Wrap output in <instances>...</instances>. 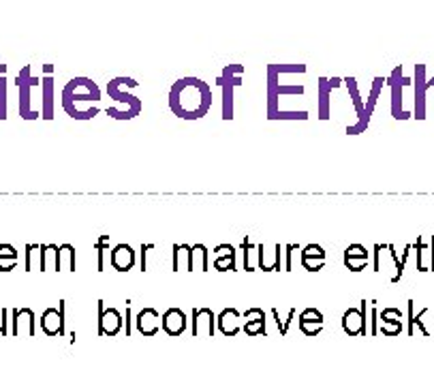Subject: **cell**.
Listing matches in <instances>:
<instances>
[{"label":"cell","mask_w":434,"mask_h":385,"mask_svg":"<svg viewBox=\"0 0 434 385\" xmlns=\"http://www.w3.org/2000/svg\"><path fill=\"white\" fill-rule=\"evenodd\" d=\"M216 332V317L212 308L193 310V336H212Z\"/></svg>","instance_id":"cell-14"},{"label":"cell","mask_w":434,"mask_h":385,"mask_svg":"<svg viewBox=\"0 0 434 385\" xmlns=\"http://www.w3.org/2000/svg\"><path fill=\"white\" fill-rule=\"evenodd\" d=\"M188 251H190L188 244H173V248H171V270L173 272H180V259L182 257L188 261Z\"/></svg>","instance_id":"cell-33"},{"label":"cell","mask_w":434,"mask_h":385,"mask_svg":"<svg viewBox=\"0 0 434 385\" xmlns=\"http://www.w3.org/2000/svg\"><path fill=\"white\" fill-rule=\"evenodd\" d=\"M137 263V255H135V248L131 244H116L112 248V265L118 272H128L133 270Z\"/></svg>","instance_id":"cell-15"},{"label":"cell","mask_w":434,"mask_h":385,"mask_svg":"<svg viewBox=\"0 0 434 385\" xmlns=\"http://www.w3.org/2000/svg\"><path fill=\"white\" fill-rule=\"evenodd\" d=\"M413 310H415V302H413V300H408V334L413 336L415 326H417V328H422V332H424V334H428V330H426V328H424V323H422V317L428 312V308H424L420 314H413Z\"/></svg>","instance_id":"cell-32"},{"label":"cell","mask_w":434,"mask_h":385,"mask_svg":"<svg viewBox=\"0 0 434 385\" xmlns=\"http://www.w3.org/2000/svg\"><path fill=\"white\" fill-rule=\"evenodd\" d=\"M272 312H274V321H276V323H278V328H280V334L285 336V334H287V330H289V323H291V319H293V312H295V310H293V308L289 310L287 321H280V319H278V310H276V308H274Z\"/></svg>","instance_id":"cell-38"},{"label":"cell","mask_w":434,"mask_h":385,"mask_svg":"<svg viewBox=\"0 0 434 385\" xmlns=\"http://www.w3.org/2000/svg\"><path fill=\"white\" fill-rule=\"evenodd\" d=\"M368 257H371V253H368V251H366V246H362V244H351V246H346V251L342 253V261H344L346 270H351V272H362V270H366Z\"/></svg>","instance_id":"cell-16"},{"label":"cell","mask_w":434,"mask_h":385,"mask_svg":"<svg viewBox=\"0 0 434 385\" xmlns=\"http://www.w3.org/2000/svg\"><path fill=\"white\" fill-rule=\"evenodd\" d=\"M161 328L169 336H180L186 330V314L180 308H169L161 317Z\"/></svg>","instance_id":"cell-17"},{"label":"cell","mask_w":434,"mask_h":385,"mask_svg":"<svg viewBox=\"0 0 434 385\" xmlns=\"http://www.w3.org/2000/svg\"><path fill=\"white\" fill-rule=\"evenodd\" d=\"M216 326H219V330L225 334V336H235L237 332H240V310L235 308H225L219 319H216Z\"/></svg>","instance_id":"cell-24"},{"label":"cell","mask_w":434,"mask_h":385,"mask_svg":"<svg viewBox=\"0 0 434 385\" xmlns=\"http://www.w3.org/2000/svg\"><path fill=\"white\" fill-rule=\"evenodd\" d=\"M39 246L41 244H26V261H24V270L32 272L34 270V257H39Z\"/></svg>","instance_id":"cell-35"},{"label":"cell","mask_w":434,"mask_h":385,"mask_svg":"<svg viewBox=\"0 0 434 385\" xmlns=\"http://www.w3.org/2000/svg\"><path fill=\"white\" fill-rule=\"evenodd\" d=\"M13 334L15 336H32L34 334V312L30 308H15L13 312Z\"/></svg>","instance_id":"cell-18"},{"label":"cell","mask_w":434,"mask_h":385,"mask_svg":"<svg viewBox=\"0 0 434 385\" xmlns=\"http://www.w3.org/2000/svg\"><path fill=\"white\" fill-rule=\"evenodd\" d=\"M64 261H69V272H75L77 270L75 248L71 244H60L56 248V265H54V272H62L64 270Z\"/></svg>","instance_id":"cell-27"},{"label":"cell","mask_w":434,"mask_h":385,"mask_svg":"<svg viewBox=\"0 0 434 385\" xmlns=\"http://www.w3.org/2000/svg\"><path fill=\"white\" fill-rule=\"evenodd\" d=\"M385 84L392 88V116L396 120H408L413 116V105L408 103L406 95L413 90V77H406L402 66L398 64L392 75L385 79Z\"/></svg>","instance_id":"cell-5"},{"label":"cell","mask_w":434,"mask_h":385,"mask_svg":"<svg viewBox=\"0 0 434 385\" xmlns=\"http://www.w3.org/2000/svg\"><path fill=\"white\" fill-rule=\"evenodd\" d=\"M242 73H244V64H229L223 69L219 79H216L223 93V120L233 118V95L235 88L242 86Z\"/></svg>","instance_id":"cell-7"},{"label":"cell","mask_w":434,"mask_h":385,"mask_svg":"<svg viewBox=\"0 0 434 385\" xmlns=\"http://www.w3.org/2000/svg\"><path fill=\"white\" fill-rule=\"evenodd\" d=\"M15 86H17V111L24 120H37L41 118V111L34 107V90L41 86V82L32 75V66L26 64L15 77Z\"/></svg>","instance_id":"cell-6"},{"label":"cell","mask_w":434,"mask_h":385,"mask_svg":"<svg viewBox=\"0 0 434 385\" xmlns=\"http://www.w3.org/2000/svg\"><path fill=\"white\" fill-rule=\"evenodd\" d=\"M432 82H434V77H432Z\"/></svg>","instance_id":"cell-43"},{"label":"cell","mask_w":434,"mask_h":385,"mask_svg":"<svg viewBox=\"0 0 434 385\" xmlns=\"http://www.w3.org/2000/svg\"><path fill=\"white\" fill-rule=\"evenodd\" d=\"M208 248H206V244H193L190 246V251H188V261H186V270L188 272H193L195 270V261H201V270L206 272L208 270Z\"/></svg>","instance_id":"cell-28"},{"label":"cell","mask_w":434,"mask_h":385,"mask_svg":"<svg viewBox=\"0 0 434 385\" xmlns=\"http://www.w3.org/2000/svg\"><path fill=\"white\" fill-rule=\"evenodd\" d=\"M306 93V88L302 84L295 86H283L280 84V69L278 64H270L268 66V118L270 120H308V111H280L278 101L283 95H293V97H302Z\"/></svg>","instance_id":"cell-4"},{"label":"cell","mask_w":434,"mask_h":385,"mask_svg":"<svg viewBox=\"0 0 434 385\" xmlns=\"http://www.w3.org/2000/svg\"><path fill=\"white\" fill-rule=\"evenodd\" d=\"M214 253L219 255L214 261V270L219 272H235V248L231 244H219L214 248Z\"/></svg>","instance_id":"cell-25"},{"label":"cell","mask_w":434,"mask_h":385,"mask_svg":"<svg viewBox=\"0 0 434 385\" xmlns=\"http://www.w3.org/2000/svg\"><path fill=\"white\" fill-rule=\"evenodd\" d=\"M342 88L340 77H321L319 79V120H330V95L332 90Z\"/></svg>","instance_id":"cell-13"},{"label":"cell","mask_w":434,"mask_h":385,"mask_svg":"<svg viewBox=\"0 0 434 385\" xmlns=\"http://www.w3.org/2000/svg\"><path fill=\"white\" fill-rule=\"evenodd\" d=\"M302 265L308 272H319L325 265V248L319 244H308L302 248Z\"/></svg>","instance_id":"cell-20"},{"label":"cell","mask_w":434,"mask_h":385,"mask_svg":"<svg viewBox=\"0 0 434 385\" xmlns=\"http://www.w3.org/2000/svg\"><path fill=\"white\" fill-rule=\"evenodd\" d=\"M17 265V248L11 244H0V272H11Z\"/></svg>","instance_id":"cell-30"},{"label":"cell","mask_w":434,"mask_h":385,"mask_svg":"<svg viewBox=\"0 0 434 385\" xmlns=\"http://www.w3.org/2000/svg\"><path fill=\"white\" fill-rule=\"evenodd\" d=\"M0 120H7V64H0Z\"/></svg>","instance_id":"cell-31"},{"label":"cell","mask_w":434,"mask_h":385,"mask_svg":"<svg viewBox=\"0 0 434 385\" xmlns=\"http://www.w3.org/2000/svg\"><path fill=\"white\" fill-rule=\"evenodd\" d=\"M242 251H244V270L246 272H255L253 255H257V253H253V251H257V244H253L248 238H244L242 240Z\"/></svg>","instance_id":"cell-34"},{"label":"cell","mask_w":434,"mask_h":385,"mask_svg":"<svg viewBox=\"0 0 434 385\" xmlns=\"http://www.w3.org/2000/svg\"><path fill=\"white\" fill-rule=\"evenodd\" d=\"M103 97L101 88L90 77H73L62 88V109L75 120H79V103H83L86 111L99 114V99Z\"/></svg>","instance_id":"cell-3"},{"label":"cell","mask_w":434,"mask_h":385,"mask_svg":"<svg viewBox=\"0 0 434 385\" xmlns=\"http://www.w3.org/2000/svg\"><path fill=\"white\" fill-rule=\"evenodd\" d=\"M41 118L54 120V64H43V77H41Z\"/></svg>","instance_id":"cell-10"},{"label":"cell","mask_w":434,"mask_h":385,"mask_svg":"<svg viewBox=\"0 0 434 385\" xmlns=\"http://www.w3.org/2000/svg\"><path fill=\"white\" fill-rule=\"evenodd\" d=\"M402 330V312L398 308L381 310V332L387 336H396Z\"/></svg>","instance_id":"cell-23"},{"label":"cell","mask_w":434,"mask_h":385,"mask_svg":"<svg viewBox=\"0 0 434 385\" xmlns=\"http://www.w3.org/2000/svg\"><path fill=\"white\" fill-rule=\"evenodd\" d=\"M342 330L349 334V336H364L366 334V330H364V326H362V312H359V308H349L344 312V317H342Z\"/></svg>","instance_id":"cell-26"},{"label":"cell","mask_w":434,"mask_h":385,"mask_svg":"<svg viewBox=\"0 0 434 385\" xmlns=\"http://www.w3.org/2000/svg\"><path fill=\"white\" fill-rule=\"evenodd\" d=\"M212 107V90L199 77H182L169 90V109L182 120H199Z\"/></svg>","instance_id":"cell-1"},{"label":"cell","mask_w":434,"mask_h":385,"mask_svg":"<svg viewBox=\"0 0 434 385\" xmlns=\"http://www.w3.org/2000/svg\"><path fill=\"white\" fill-rule=\"evenodd\" d=\"M131 317H133V310H131V308H126V310H124V334H131V332H133V330H131V323H133V321H131Z\"/></svg>","instance_id":"cell-40"},{"label":"cell","mask_w":434,"mask_h":385,"mask_svg":"<svg viewBox=\"0 0 434 385\" xmlns=\"http://www.w3.org/2000/svg\"><path fill=\"white\" fill-rule=\"evenodd\" d=\"M430 272H434V236H430Z\"/></svg>","instance_id":"cell-42"},{"label":"cell","mask_w":434,"mask_h":385,"mask_svg":"<svg viewBox=\"0 0 434 385\" xmlns=\"http://www.w3.org/2000/svg\"><path fill=\"white\" fill-rule=\"evenodd\" d=\"M64 310H67V300H60L58 308H48L41 314V328L48 336L64 334Z\"/></svg>","instance_id":"cell-11"},{"label":"cell","mask_w":434,"mask_h":385,"mask_svg":"<svg viewBox=\"0 0 434 385\" xmlns=\"http://www.w3.org/2000/svg\"><path fill=\"white\" fill-rule=\"evenodd\" d=\"M342 82L346 84V90H349L353 107H355V114H357V122L351 124V126H346V135H359V133H364L368 129V124H371L366 120V105H364V99L359 95V86H357L355 77H344Z\"/></svg>","instance_id":"cell-8"},{"label":"cell","mask_w":434,"mask_h":385,"mask_svg":"<svg viewBox=\"0 0 434 385\" xmlns=\"http://www.w3.org/2000/svg\"><path fill=\"white\" fill-rule=\"evenodd\" d=\"M428 77H426V64L415 66V77H413V118L424 120L426 118V95H428Z\"/></svg>","instance_id":"cell-9"},{"label":"cell","mask_w":434,"mask_h":385,"mask_svg":"<svg viewBox=\"0 0 434 385\" xmlns=\"http://www.w3.org/2000/svg\"><path fill=\"white\" fill-rule=\"evenodd\" d=\"M297 248H299V244H287V246H285V251H287V253H285V255H287V265H285V270H287V272H291V251H297Z\"/></svg>","instance_id":"cell-41"},{"label":"cell","mask_w":434,"mask_h":385,"mask_svg":"<svg viewBox=\"0 0 434 385\" xmlns=\"http://www.w3.org/2000/svg\"><path fill=\"white\" fill-rule=\"evenodd\" d=\"M139 86L137 79L133 77H114L107 84L105 93L114 101L105 109L107 116H112L114 120H133L141 114V99L133 95V90Z\"/></svg>","instance_id":"cell-2"},{"label":"cell","mask_w":434,"mask_h":385,"mask_svg":"<svg viewBox=\"0 0 434 385\" xmlns=\"http://www.w3.org/2000/svg\"><path fill=\"white\" fill-rule=\"evenodd\" d=\"M107 246H110V236H101L95 244V248H97V270L99 272H103V251Z\"/></svg>","instance_id":"cell-36"},{"label":"cell","mask_w":434,"mask_h":385,"mask_svg":"<svg viewBox=\"0 0 434 385\" xmlns=\"http://www.w3.org/2000/svg\"><path fill=\"white\" fill-rule=\"evenodd\" d=\"M159 321H161V314L157 308H141L137 312V332L144 336H155L159 332Z\"/></svg>","instance_id":"cell-19"},{"label":"cell","mask_w":434,"mask_h":385,"mask_svg":"<svg viewBox=\"0 0 434 385\" xmlns=\"http://www.w3.org/2000/svg\"><path fill=\"white\" fill-rule=\"evenodd\" d=\"M244 332L248 336H257V334H266V312L262 308H248L244 310Z\"/></svg>","instance_id":"cell-22"},{"label":"cell","mask_w":434,"mask_h":385,"mask_svg":"<svg viewBox=\"0 0 434 385\" xmlns=\"http://www.w3.org/2000/svg\"><path fill=\"white\" fill-rule=\"evenodd\" d=\"M385 244H375V272H381V253Z\"/></svg>","instance_id":"cell-39"},{"label":"cell","mask_w":434,"mask_h":385,"mask_svg":"<svg viewBox=\"0 0 434 385\" xmlns=\"http://www.w3.org/2000/svg\"><path fill=\"white\" fill-rule=\"evenodd\" d=\"M99 304V334L103 336H116L124 328V317L116 308H105L103 310V300Z\"/></svg>","instance_id":"cell-12"},{"label":"cell","mask_w":434,"mask_h":385,"mask_svg":"<svg viewBox=\"0 0 434 385\" xmlns=\"http://www.w3.org/2000/svg\"><path fill=\"white\" fill-rule=\"evenodd\" d=\"M323 323H325V317L317 308H308L299 314V328L308 336H317L323 330Z\"/></svg>","instance_id":"cell-21"},{"label":"cell","mask_w":434,"mask_h":385,"mask_svg":"<svg viewBox=\"0 0 434 385\" xmlns=\"http://www.w3.org/2000/svg\"><path fill=\"white\" fill-rule=\"evenodd\" d=\"M413 251L417 255V272H430V248L424 240V236H420L413 244Z\"/></svg>","instance_id":"cell-29"},{"label":"cell","mask_w":434,"mask_h":385,"mask_svg":"<svg viewBox=\"0 0 434 385\" xmlns=\"http://www.w3.org/2000/svg\"><path fill=\"white\" fill-rule=\"evenodd\" d=\"M139 270L141 272H148V257H150V253L155 251V244H141V248H139Z\"/></svg>","instance_id":"cell-37"}]
</instances>
